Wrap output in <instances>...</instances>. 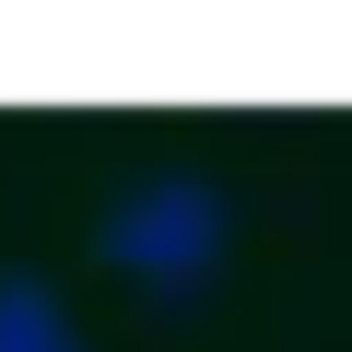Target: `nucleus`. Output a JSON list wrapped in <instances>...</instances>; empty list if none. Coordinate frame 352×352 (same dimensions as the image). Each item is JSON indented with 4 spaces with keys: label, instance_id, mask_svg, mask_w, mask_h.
Returning <instances> with one entry per match:
<instances>
[{
    "label": "nucleus",
    "instance_id": "nucleus-1",
    "mask_svg": "<svg viewBox=\"0 0 352 352\" xmlns=\"http://www.w3.org/2000/svg\"><path fill=\"white\" fill-rule=\"evenodd\" d=\"M223 188L212 176H188V164H164V176H141V188H118L106 200V223H94V258L118 270V282H141V294H200L212 270H223Z\"/></svg>",
    "mask_w": 352,
    "mask_h": 352
},
{
    "label": "nucleus",
    "instance_id": "nucleus-2",
    "mask_svg": "<svg viewBox=\"0 0 352 352\" xmlns=\"http://www.w3.org/2000/svg\"><path fill=\"white\" fill-rule=\"evenodd\" d=\"M0 352H82L71 317H59V294L36 270H0Z\"/></svg>",
    "mask_w": 352,
    "mask_h": 352
}]
</instances>
